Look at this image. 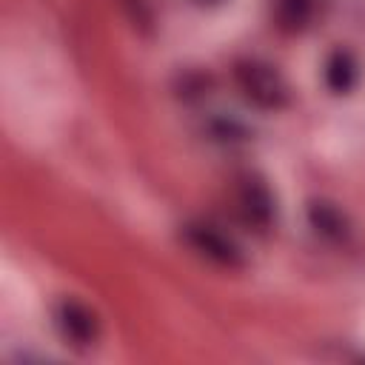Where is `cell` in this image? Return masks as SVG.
<instances>
[{
    "instance_id": "1",
    "label": "cell",
    "mask_w": 365,
    "mask_h": 365,
    "mask_svg": "<svg viewBox=\"0 0 365 365\" xmlns=\"http://www.w3.org/2000/svg\"><path fill=\"white\" fill-rule=\"evenodd\" d=\"M237 80H240V88L248 100H254L257 106L262 108H279L288 97V88L282 83V77L265 66V63H240L237 66Z\"/></svg>"
},
{
    "instance_id": "2",
    "label": "cell",
    "mask_w": 365,
    "mask_h": 365,
    "mask_svg": "<svg viewBox=\"0 0 365 365\" xmlns=\"http://www.w3.org/2000/svg\"><path fill=\"white\" fill-rule=\"evenodd\" d=\"M185 242H188L200 257L211 259L214 265H222V268H240V265H242L240 248H237L225 234H220L214 225H202V222L185 225Z\"/></svg>"
},
{
    "instance_id": "3",
    "label": "cell",
    "mask_w": 365,
    "mask_h": 365,
    "mask_svg": "<svg viewBox=\"0 0 365 365\" xmlns=\"http://www.w3.org/2000/svg\"><path fill=\"white\" fill-rule=\"evenodd\" d=\"M54 325L57 331L63 334V339H68L71 345L77 348H86L94 342L97 336V319L94 314L83 305V302H74V299H63L54 311Z\"/></svg>"
},
{
    "instance_id": "4",
    "label": "cell",
    "mask_w": 365,
    "mask_h": 365,
    "mask_svg": "<svg viewBox=\"0 0 365 365\" xmlns=\"http://www.w3.org/2000/svg\"><path fill=\"white\" fill-rule=\"evenodd\" d=\"M237 200H240L242 217L251 225H257V228H268L271 225V220H274V200H271L268 188L259 180H245L240 185Z\"/></svg>"
},
{
    "instance_id": "5",
    "label": "cell",
    "mask_w": 365,
    "mask_h": 365,
    "mask_svg": "<svg viewBox=\"0 0 365 365\" xmlns=\"http://www.w3.org/2000/svg\"><path fill=\"white\" fill-rule=\"evenodd\" d=\"M325 83L334 94H345L356 83V63L348 51H334L325 63Z\"/></svg>"
},
{
    "instance_id": "6",
    "label": "cell",
    "mask_w": 365,
    "mask_h": 365,
    "mask_svg": "<svg viewBox=\"0 0 365 365\" xmlns=\"http://www.w3.org/2000/svg\"><path fill=\"white\" fill-rule=\"evenodd\" d=\"M308 217H311V225H314L322 237H331V240H342V237H345V220H342V214H339L334 205H328V202H314L311 211H308Z\"/></svg>"
},
{
    "instance_id": "7",
    "label": "cell",
    "mask_w": 365,
    "mask_h": 365,
    "mask_svg": "<svg viewBox=\"0 0 365 365\" xmlns=\"http://www.w3.org/2000/svg\"><path fill=\"white\" fill-rule=\"evenodd\" d=\"M277 17L288 29H299L311 17V0H277Z\"/></svg>"
}]
</instances>
